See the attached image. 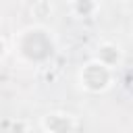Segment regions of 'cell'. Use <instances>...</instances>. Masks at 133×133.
<instances>
[{
	"mask_svg": "<svg viewBox=\"0 0 133 133\" xmlns=\"http://www.w3.org/2000/svg\"><path fill=\"white\" fill-rule=\"evenodd\" d=\"M100 62H104L106 66H110V69H114L118 62H121V58H123V52H121V48L116 46V44H102L100 48H98V56H96Z\"/></svg>",
	"mask_w": 133,
	"mask_h": 133,
	"instance_id": "277c9868",
	"label": "cell"
},
{
	"mask_svg": "<svg viewBox=\"0 0 133 133\" xmlns=\"http://www.w3.org/2000/svg\"><path fill=\"white\" fill-rule=\"evenodd\" d=\"M15 50L27 62H42L52 54V37L42 27H29L21 31L19 42L15 39Z\"/></svg>",
	"mask_w": 133,
	"mask_h": 133,
	"instance_id": "6da1fadb",
	"label": "cell"
},
{
	"mask_svg": "<svg viewBox=\"0 0 133 133\" xmlns=\"http://www.w3.org/2000/svg\"><path fill=\"white\" fill-rule=\"evenodd\" d=\"M79 83L83 89H87L91 94L106 91L112 83V69L106 66L104 62H100L98 58H94V60L85 62L83 69L79 71Z\"/></svg>",
	"mask_w": 133,
	"mask_h": 133,
	"instance_id": "7a4b0ae2",
	"label": "cell"
},
{
	"mask_svg": "<svg viewBox=\"0 0 133 133\" xmlns=\"http://www.w3.org/2000/svg\"><path fill=\"white\" fill-rule=\"evenodd\" d=\"M71 8L77 17H89L98 10V2L96 0H71Z\"/></svg>",
	"mask_w": 133,
	"mask_h": 133,
	"instance_id": "5b68a950",
	"label": "cell"
},
{
	"mask_svg": "<svg viewBox=\"0 0 133 133\" xmlns=\"http://www.w3.org/2000/svg\"><path fill=\"white\" fill-rule=\"evenodd\" d=\"M42 127L46 133H73L75 121L66 112H48L42 118Z\"/></svg>",
	"mask_w": 133,
	"mask_h": 133,
	"instance_id": "3957f363",
	"label": "cell"
}]
</instances>
